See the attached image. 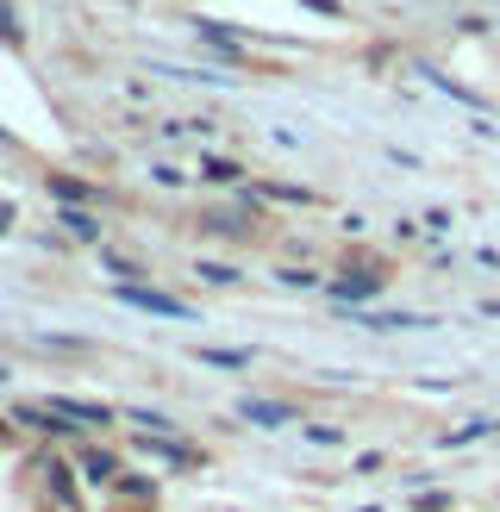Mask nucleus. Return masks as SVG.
<instances>
[{
	"instance_id": "obj_12",
	"label": "nucleus",
	"mask_w": 500,
	"mask_h": 512,
	"mask_svg": "<svg viewBox=\"0 0 500 512\" xmlns=\"http://www.w3.org/2000/svg\"><path fill=\"white\" fill-rule=\"evenodd\" d=\"M50 194L69 200V207H82V200H88V188H82V182H69V175H50Z\"/></svg>"
},
{
	"instance_id": "obj_3",
	"label": "nucleus",
	"mask_w": 500,
	"mask_h": 512,
	"mask_svg": "<svg viewBox=\"0 0 500 512\" xmlns=\"http://www.w3.org/2000/svg\"><path fill=\"white\" fill-rule=\"evenodd\" d=\"M238 419H250V425H294V406H282V400H238Z\"/></svg>"
},
{
	"instance_id": "obj_8",
	"label": "nucleus",
	"mask_w": 500,
	"mask_h": 512,
	"mask_svg": "<svg viewBox=\"0 0 500 512\" xmlns=\"http://www.w3.org/2000/svg\"><path fill=\"white\" fill-rule=\"evenodd\" d=\"M63 225H69V232L82 238V244H100V219H94V213H82V207H63Z\"/></svg>"
},
{
	"instance_id": "obj_4",
	"label": "nucleus",
	"mask_w": 500,
	"mask_h": 512,
	"mask_svg": "<svg viewBox=\"0 0 500 512\" xmlns=\"http://www.w3.org/2000/svg\"><path fill=\"white\" fill-rule=\"evenodd\" d=\"M369 294H382V275H344V281H332V300H369Z\"/></svg>"
},
{
	"instance_id": "obj_2",
	"label": "nucleus",
	"mask_w": 500,
	"mask_h": 512,
	"mask_svg": "<svg viewBox=\"0 0 500 512\" xmlns=\"http://www.w3.org/2000/svg\"><path fill=\"white\" fill-rule=\"evenodd\" d=\"M119 300L144 306V313H163V319H188V306H182V300H169V294H157V288H132V281L119 288Z\"/></svg>"
},
{
	"instance_id": "obj_9",
	"label": "nucleus",
	"mask_w": 500,
	"mask_h": 512,
	"mask_svg": "<svg viewBox=\"0 0 500 512\" xmlns=\"http://www.w3.org/2000/svg\"><path fill=\"white\" fill-rule=\"evenodd\" d=\"M200 38H207V44H219V50H225V57H238V38H232V32H225V25H219V19H200Z\"/></svg>"
},
{
	"instance_id": "obj_15",
	"label": "nucleus",
	"mask_w": 500,
	"mask_h": 512,
	"mask_svg": "<svg viewBox=\"0 0 500 512\" xmlns=\"http://www.w3.org/2000/svg\"><path fill=\"white\" fill-rule=\"evenodd\" d=\"M119 488H125V494H132V500H150V494H157V481H144V475H125V481H119Z\"/></svg>"
},
{
	"instance_id": "obj_11",
	"label": "nucleus",
	"mask_w": 500,
	"mask_h": 512,
	"mask_svg": "<svg viewBox=\"0 0 500 512\" xmlns=\"http://www.w3.org/2000/svg\"><path fill=\"white\" fill-rule=\"evenodd\" d=\"M200 363H213V369H244L250 363V350H194Z\"/></svg>"
},
{
	"instance_id": "obj_16",
	"label": "nucleus",
	"mask_w": 500,
	"mask_h": 512,
	"mask_svg": "<svg viewBox=\"0 0 500 512\" xmlns=\"http://www.w3.org/2000/svg\"><path fill=\"white\" fill-rule=\"evenodd\" d=\"M0 38H19V25H13V13L0 7Z\"/></svg>"
},
{
	"instance_id": "obj_7",
	"label": "nucleus",
	"mask_w": 500,
	"mask_h": 512,
	"mask_svg": "<svg viewBox=\"0 0 500 512\" xmlns=\"http://www.w3.org/2000/svg\"><path fill=\"white\" fill-rule=\"evenodd\" d=\"M144 456H157V463H200L188 444H169V438H150L144 431Z\"/></svg>"
},
{
	"instance_id": "obj_13",
	"label": "nucleus",
	"mask_w": 500,
	"mask_h": 512,
	"mask_svg": "<svg viewBox=\"0 0 500 512\" xmlns=\"http://www.w3.org/2000/svg\"><path fill=\"white\" fill-rule=\"evenodd\" d=\"M194 275H200V281H213V288H232V281H238V269H225V263H200Z\"/></svg>"
},
{
	"instance_id": "obj_14",
	"label": "nucleus",
	"mask_w": 500,
	"mask_h": 512,
	"mask_svg": "<svg viewBox=\"0 0 500 512\" xmlns=\"http://www.w3.org/2000/svg\"><path fill=\"white\" fill-rule=\"evenodd\" d=\"M44 475H50V488H57V500L75 506V494H69V469H63V463H44Z\"/></svg>"
},
{
	"instance_id": "obj_6",
	"label": "nucleus",
	"mask_w": 500,
	"mask_h": 512,
	"mask_svg": "<svg viewBox=\"0 0 500 512\" xmlns=\"http://www.w3.org/2000/svg\"><path fill=\"white\" fill-rule=\"evenodd\" d=\"M82 475L94 481V488H107V481H119V456H107V450H88V456H82Z\"/></svg>"
},
{
	"instance_id": "obj_1",
	"label": "nucleus",
	"mask_w": 500,
	"mask_h": 512,
	"mask_svg": "<svg viewBox=\"0 0 500 512\" xmlns=\"http://www.w3.org/2000/svg\"><path fill=\"white\" fill-rule=\"evenodd\" d=\"M50 413L75 419V425H113V406L107 400H69V394H50Z\"/></svg>"
},
{
	"instance_id": "obj_5",
	"label": "nucleus",
	"mask_w": 500,
	"mask_h": 512,
	"mask_svg": "<svg viewBox=\"0 0 500 512\" xmlns=\"http://www.w3.org/2000/svg\"><path fill=\"white\" fill-rule=\"evenodd\" d=\"M13 425H25V431H50V438H57V431H69L57 413H50V406H19V413H13Z\"/></svg>"
},
{
	"instance_id": "obj_10",
	"label": "nucleus",
	"mask_w": 500,
	"mask_h": 512,
	"mask_svg": "<svg viewBox=\"0 0 500 512\" xmlns=\"http://www.w3.org/2000/svg\"><path fill=\"white\" fill-rule=\"evenodd\" d=\"M200 182H238V163H225V157H200Z\"/></svg>"
}]
</instances>
